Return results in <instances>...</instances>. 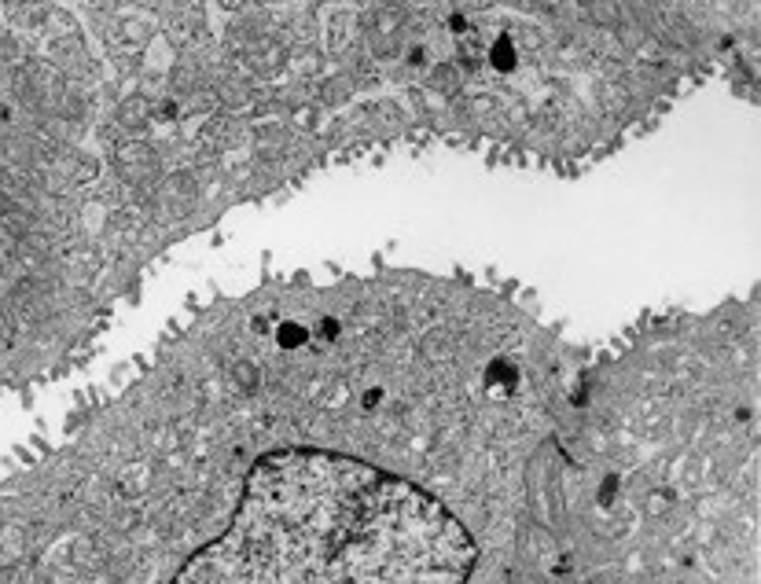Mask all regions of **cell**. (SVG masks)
Here are the masks:
<instances>
[{
    "label": "cell",
    "mask_w": 761,
    "mask_h": 584,
    "mask_svg": "<svg viewBox=\"0 0 761 584\" xmlns=\"http://www.w3.org/2000/svg\"><path fill=\"white\" fill-rule=\"evenodd\" d=\"M287 379L302 408L287 419L268 394L250 349V383L295 438H280L258 415H243L261 434V449L236 445L229 474L232 496L210 529V541L192 548L177 580L192 584H453L471 573L474 544L464 525L412 477L394 474L361 449L339 445L335 412L324 367L298 371L295 346L280 335L273 309H265Z\"/></svg>",
    "instance_id": "obj_1"
},
{
    "label": "cell",
    "mask_w": 761,
    "mask_h": 584,
    "mask_svg": "<svg viewBox=\"0 0 761 584\" xmlns=\"http://www.w3.org/2000/svg\"><path fill=\"white\" fill-rule=\"evenodd\" d=\"M489 63H493L497 70H512L515 67V41L512 37H501L493 44V51H489Z\"/></svg>",
    "instance_id": "obj_2"
}]
</instances>
